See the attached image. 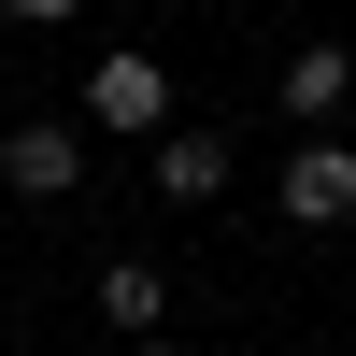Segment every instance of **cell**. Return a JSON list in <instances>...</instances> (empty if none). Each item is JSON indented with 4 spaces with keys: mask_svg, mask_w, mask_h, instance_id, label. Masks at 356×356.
<instances>
[{
    "mask_svg": "<svg viewBox=\"0 0 356 356\" xmlns=\"http://www.w3.org/2000/svg\"><path fill=\"white\" fill-rule=\"evenodd\" d=\"M342 86H356L342 43H300V57H285V114H342Z\"/></svg>",
    "mask_w": 356,
    "mask_h": 356,
    "instance_id": "obj_6",
    "label": "cell"
},
{
    "mask_svg": "<svg viewBox=\"0 0 356 356\" xmlns=\"http://www.w3.org/2000/svg\"><path fill=\"white\" fill-rule=\"evenodd\" d=\"M86 129H114V143L157 157V143H171V72L143 43H100V57H86Z\"/></svg>",
    "mask_w": 356,
    "mask_h": 356,
    "instance_id": "obj_1",
    "label": "cell"
},
{
    "mask_svg": "<svg viewBox=\"0 0 356 356\" xmlns=\"http://www.w3.org/2000/svg\"><path fill=\"white\" fill-rule=\"evenodd\" d=\"M100 328H129V342H157V328H171V285L143 271V257H114V271H100Z\"/></svg>",
    "mask_w": 356,
    "mask_h": 356,
    "instance_id": "obj_5",
    "label": "cell"
},
{
    "mask_svg": "<svg viewBox=\"0 0 356 356\" xmlns=\"http://www.w3.org/2000/svg\"><path fill=\"white\" fill-rule=\"evenodd\" d=\"M0 186L15 200H72L86 186V114H15L0 129Z\"/></svg>",
    "mask_w": 356,
    "mask_h": 356,
    "instance_id": "obj_2",
    "label": "cell"
},
{
    "mask_svg": "<svg viewBox=\"0 0 356 356\" xmlns=\"http://www.w3.org/2000/svg\"><path fill=\"white\" fill-rule=\"evenodd\" d=\"M157 200H171V214L228 200V143H214V129H171V143H157Z\"/></svg>",
    "mask_w": 356,
    "mask_h": 356,
    "instance_id": "obj_4",
    "label": "cell"
},
{
    "mask_svg": "<svg viewBox=\"0 0 356 356\" xmlns=\"http://www.w3.org/2000/svg\"><path fill=\"white\" fill-rule=\"evenodd\" d=\"M342 214H356V143L314 129L300 157H285V228H342Z\"/></svg>",
    "mask_w": 356,
    "mask_h": 356,
    "instance_id": "obj_3",
    "label": "cell"
},
{
    "mask_svg": "<svg viewBox=\"0 0 356 356\" xmlns=\"http://www.w3.org/2000/svg\"><path fill=\"white\" fill-rule=\"evenodd\" d=\"M129 356H186V342H129Z\"/></svg>",
    "mask_w": 356,
    "mask_h": 356,
    "instance_id": "obj_7",
    "label": "cell"
}]
</instances>
